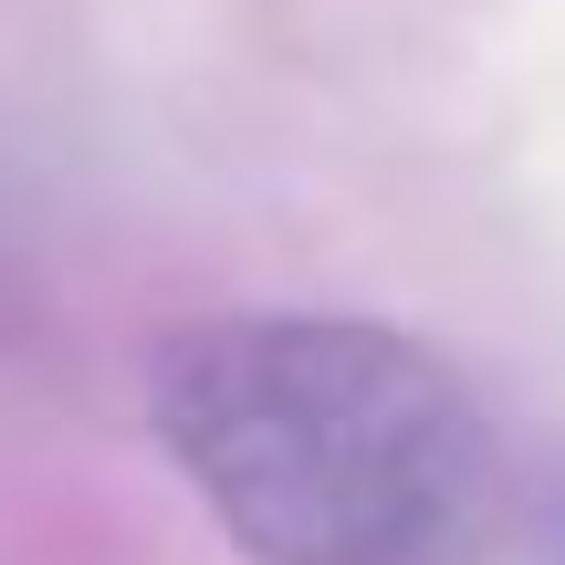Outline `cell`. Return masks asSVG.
<instances>
[{"mask_svg":"<svg viewBox=\"0 0 565 565\" xmlns=\"http://www.w3.org/2000/svg\"><path fill=\"white\" fill-rule=\"evenodd\" d=\"M158 450L263 565H461L492 429L429 345L356 315H210L147 366Z\"/></svg>","mask_w":565,"mask_h":565,"instance_id":"6da1fadb","label":"cell"},{"mask_svg":"<svg viewBox=\"0 0 565 565\" xmlns=\"http://www.w3.org/2000/svg\"><path fill=\"white\" fill-rule=\"evenodd\" d=\"M555 565H565V503H555Z\"/></svg>","mask_w":565,"mask_h":565,"instance_id":"7a4b0ae2","label":"cell"}]
</instances>
